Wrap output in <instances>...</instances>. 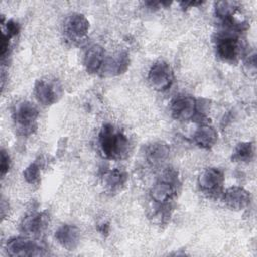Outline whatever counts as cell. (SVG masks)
Returning <instances> with one entry per match:
<instances>
[{"label":"cell","instance_id":"1","mask_svg":"<svg viewBox=\"0 0 257 257\" xmlns=\"http://www.w3.org/2000/svg\"><path fill=\"white\" fill-rule=\"evenodd\" d=\"M99 145L106 158L119 159L128 149V140L121 132L107 123L99 133Z\"/></svg>","mask_w":257,"mask_h":257},{"label":"cell","instance_id":"2","mask_svg":"<svg viewBox=\"0 0 257 257\" xmlns=\"http://www.w3.org/2000/svg\"><path fill=\"white\" fill-rule=\"evenodd\" d=\"M38 110L36 106L26 100L18 102L13 110V120L23 135L31 134L36 127Z\"/></svg>","mask_w":257,"mask_h":257},{"label":"cell","instance_id":"3","mask_svg":"<svg viewBox=\"0 0 257 257\" xmlns=\"http://www.w3.org/2000/svg\"><path fill=\"white\" fill-rule=\"evenodd\" d=\"M177 175L174 171H166L163 176L155 183L151 189L152 199L164 205L170 202L176 194L177 189Z\"/></svg>","mask_w":257,"mask_h":257},{"label":"cell","instance_id":"4","mask_svg":"<svg viewBox=\"0 0 257 257\" xmlns=\"http://www.w3.org/2000/svg\"><path fill=\"white\" fill-rule=\"evenodd\" d=\"M148 80L153 88L158 91L168 90L174 80L173 71L165 61H157L152 65L148 74Z\"/></svg>","mask_w":257,"mask_h":257},{"label":"cell","instance_id":"5","mask_svg":"<svg viewBox=\"0 0 257 257\" xmlns=\"http://www.w3.org/2000/svg\"><path fill=\"white\" fill-rule=\"evenodd\" d=\"M6 248L11 256H41L45 254V249L38 242L23 237L10 239Z\"/></svg>","mask_w":257,"mask_h":257},{"label":"cell","instance_id":"6","mask_svg":"<svg viewBox=\"0 0 257 257\" xmlns=\"http://www.w3.org/2000/svg\"><path fill=\"white\" fill-rule=\"evenodd\" d=\"M89 22L84 15L73 13L64 22V33L68 40L76 43L82 41L88 32Z\"/></svg>","mask_w":257,"mask_h":257},{"label":"cell","instance_id":"7","mask_svg":"<svg viewBox=\"0 0 257 257\" xmlns=\"http://www.w3.org/2000/svg\"><path fill=\"white\" fill-rule=\"evenodd\" d=\"M217 55L224 61L233 62L240 53V43L234 34L225 32L217 37L216 41Z\"/></svg>","mask_w":257,"mask_h":257},{"label":"cell","instance_id":"8","mask_svg":"<svg viewBox=\"0 0 257 257\" xmlns=\"http://www.w3.org/2000/svg\"><path fill=\"white\" fill-rule=\"evenodd\" d=\"M34 93L37 100L44 104L50 105L58 100L61 95V87L56 80L39 79L35 83Z\"/></svg>","mask_w":257,"mask_h":257},{"label":"cell","instance_id":"9","mask_svg":"<svg viewBox=\"0 0 257 257\" xmlns=\"http://www.w3.org/2000/svg\"><path fill=\"white\" fill-rule=\"evenodd\" d=\"M171 112L173 117L178 120H189L197 112L196 100L188 95H179L171 102Z\"/></svg>","mask_w":257,"mask_h":257},{"label":"cell","instance_id":"10","mask_svg":"<svg viewBox=\"0 0 257 257\" xmlns=\"http://www.w3.org/2000/svg\"><path fill=\"white\" fill-rule=\"evenodd\" d=\"M224 183V174L217 168H208L204 170L198 179L200 189L210 195L221 191Z\"/></svg>","mask_w":257,"mask_h":257},{"label":"cell","instance_id":"11","mask_svg":"<svg viewBox=\"0 0 257 257\" xmlns=\"http://www.w3.org/2000/svg\"><path fill=\"white\" fill-rule=\"evenodd\" d=\"M128 62L130 60L126 52H117L112 56L104 58L99 71L103 76H115L126 70Z\"/></svg>","mask_w":257,"mask_h":257},{"label":"cell","instance_id":"12","mask_svg":"<svg viewBox=\"0 0 257 257\" xmlns=\"http://www.w3.org/2000/svg\"><path fill=\"white\" fill-rule=\"evenodd\" d=\"M250 194L241 187H231L224 194V202L232 210L240 211L250 204Z\"/></svg>","mask_w":257,"mask_h":257},{"label":"cell","instance_id":"13","mask_svg":"<svg viewBox=\"0 0 257 257\" xmlns=\"http://www.w3.org/2000/svg\"><path fill=\"white\" fill-rule=\"evenodd\" d=\"M57 242L66 250H74L80 239L79 230L73 225H62L55 232Z\"/></svg>","mask_w":257,"mask_h":257},{"label":"cell","instance_id":"14","mask_svg":"<svg viewBox=\"0 0 257 257\" xmlns=\"http://www.w3.org/2000/svg\"><path fill=\"white\" fill-rule=\"evenodd\" d=\"M48 218L45 213H32L24 218L21 224V229L26 234H40L47 226Z\"/></svg>","mask_w":257,"mask_h":257},{"label":"cell","instance_id":"15","mask_svg":"<svg viewBox=\"0 0 257 257\" xmlns=\"http://www.w3.org/2000/svg\"><path fill=\"white\" fill-rule=\"evenodd\" d=\"M104 61L103 48L97 44L91 45L85 52L84 65L89 73L98 72Z\"/></svg>","mask_w":257,"mask_h":257},{"label":"cell","instance_id":"16","mask_svg":"<svg viewBox=\"0 0 257 257\" xmlns=\"http://www.w3.org/2000/svg\"><path fill=\"white\" fill-rule=\"evenodd\" d=\"M170 148L164 142H155L146 149V159L153 166L164 163L169 157Z\"/></svg>","mask_w":257,"mask_h":257},{"label":"cell","instance_id":"17","mask_svg":"<svg viewBox=\"0 0 257 257\" xmlns=\"http://www.w3.org/2000/svg\"><path fill=\"white\" fill-rule=\"evenodd\" d=\"M217 137L218 135L215 128L209 125H202L195 132L193 139L198 146L204 149H210L215 145Z\"/></svg>","mask_w":257,"mask_h":257},{"label":"cell","instance_id":"18","mask_svg":"<svg viewBox=\"0 0 257 257\" xmlns=\"http://www.w3.org/2000/svg\"><path fill=\"white\" fill-rule=\"evenodd\" d=\"M237 8L238 7L235 2L220 1V2L216 3L215 12H216V15L219 18H221L224 23L233 25V23H234L233 16H234Z\"/></svg>","mask_w":257,"mask_h":257},{"label":"cell","instance_id":"19","mask_svg":"<svg viewBox=\"0 0 257 257\" xmlns=\"http://www.w3.org/2000/svg\"><path fill=\"white\" fill-rule=\"evenodd\" d=\"M125 179V174L117 169L108 171L104 174V184L110 191L119 189L120 186L124 184Z\"/></svg>","mask_w":257,"mask_h":257},{"label":"cell","instance_id":"20","mask_svg":"<svg viewBox=\"0 0 257 257\" xmlns=\"http://www.w3.org/2000/svg\"><path fill=\"white\" fill-rule=\"evenodd\" d=\"M254 156V149L251 143H240L233 155V160L238 162H250Z\"/></svg>","mask_w":257,"mask_h":257},{"label":"cell","instance_id":"21","mask_svg":"<svg viewBox=\"0 0 257 257\" xmlns=\"http://www.w3.org/2000/svg\"><path fill=\"white\" fill-rule=\"evenodd\" d=\"M23 176H24V179L26 180V182H28L30 184L36 183L39 179V176H40V168H39L38 164H36V163L30 164L24 170Z\"/></svg>","mask_w":257,"mask_h":257},{"label":"cell","instance_id":"22","mask_svg":"<svg viewBox=\"0 0 257 257\" xmlns=\"http://www.w3.org/2000/svg\"><path fill=\"white\" fill-rule=\"evenodd\" d=\"M10 167V159L8 154L2 150L1 151V163H0V171H1V176L3 177L9 170Z\"/></svg>","mask_w":257,"mask_h":257},{"label":"cell","instance_id":"23","mask_svg":"<svg viewBox=\"0 0 257 257\" xmlns=\"http://www.w3.org/2000/svg\"><path fill=\"white\" fill-rule=\"evenodd\" d=\"M6 29H7V35L9 37H12L19 32V25L17 22L10 19L6 23Z\"/></svg>","mask_w":257,"mask_h":257}]
</instances>
